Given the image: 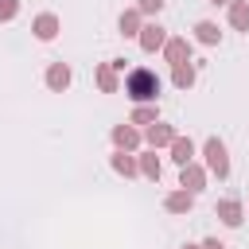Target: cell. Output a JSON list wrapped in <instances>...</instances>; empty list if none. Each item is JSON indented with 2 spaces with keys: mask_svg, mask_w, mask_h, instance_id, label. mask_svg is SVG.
Instances as JSON below:
<instances>
[{
  "mask_svg": "<svg viewBox=\"0 0 249 249\" xmlns=\"http://www.w3.org/2000/svg\"><path fill=\"white\" fill-rule=\"evenodd\" d=\"M179 183H183V191H202V183H206V175H202V167H195V163H183V175H179Z\"/></svg>",
  "mask_w": 249,
  "mask_h": 249,
  "instance_id": "8992f818",
  "label": "cell"
},
{
  "mask_svg": "<svg viewBox=\"0 0 249 249\" xmlns=\"http://www.w3.org/2000/svg\"><path fill=\"white\" fill-rule=\"evenodd\" d=\"M163 54H167V62H171V66H179V62H187L191 43H187V39H167V43H163Z\"/></svg>",
  "mask_w": 249,
  "mask_h": 249,
  "instance_id": "5b68a950",
  "label": "cell"
},
{
  "mask_svg": "<svg viewBox=\"0 0 249 249\" xmlns=\"http://www.w3.org/2000/svg\"><path fill=\"white\" fill-rule=\"evenodd\" d=\"M171 140H175V132H171L167 124H160V121H156V124L148 128V144H152V148H160V144H171Z\"/></svg>",
  "mask_w": 249,
  "mask_h": 249,
  "instance_id": "4fadbf2b",
  "label": "cell"
},
{
  "mask_svg": "<svg viewBox=\"0 0 249 249\" xmlns=\"http://www.w3.org/2000/svg\"><path fill=\"white\" fill-rule=\"evenodd\" d=\"M202 249H226V245H222L218 237H206V241H202Z\"/></svg>",
  "mask_w": 249,
  "mask_h": 249,
  "instance_id": "603a6c76",
  "label": "cell"
},
{
  "mask_svg": "<svg viewBox=\"0 0 249 249\" xmlns=\"http://www.w3.org/2000/svg\"><path fill=\"white\" fill-rule=\"evenodd\" d=\"M167 39H163V27L160 23H148V27H140V47L144 51H160Z\"/></svg>",
  "mask_w": 249,
  "mask_h": 249,
  "instance_id": "277c9868",
  "label": "cell"
},
{
  "mask_svg": "<svg viewBox=\"0 0 249 249\" xmlns=\"http://www.w3.org/2000/svg\"><path fill=\"white\" fill-rule=\"evenodd\" d=\"M140 171H144L148 179H160V160H156V152H152V156H140Z\"/></svg>",
  "mask_w": 249,
  "mask_h": 249,
  "instance_id": "ffe728a7",
  "label": "cell"
},
{
  "mask_svg": "<svg viewBox=\"0 0 249 249\" xmlns=\"http://www.w3.org/2000/svg\"><path fill=\"white\" fill-rule=\"evenodd\" d=\"M214 214H218L226 226H241V202H237V198H222Z\"/></svg>",
  "mask_w": 249,
  "mask_h": 249,
  "instance_id": "52a82bcc",
  "label": "cell"
},
{
  "mask_svg": "<svg viewBox=\"0 0 249 249\" xmlns=\"http://www.w3.org/2000/svg\"><path fill=\"white\" fill-rule=\"evenodd\" d=\"M230 23L237 31H249V0H233L230 4Z\"/></svg>",
  "mask_w": 249,
  "mask_h": 249,
  "instance_id": "30bf717a",
  "label": "cell"
},
{
  "mask_svg": "<svg viewBox=\"0 0 249 249\" xmlns=\"http://www.w3.org/2000/svg\"><path fill=\"white\" fill-rule=\"evenodd\" d=\"M171 156H175V163H179V167H183V163H191V156H195L191 136H175V140H171Z\"/></svg>",
  "mask_w": 249,
  "mask_h": 249,
  "instance_id": "9c48e42d",
  "label": "cell"
},
{
  "mask_svg": "<svg viewBox=\"0 0 249 249\" xmlns=\"http://www.w3.org/2000/svg\"><path fill=\"white\" fill-rule=\"evenodd\" d=\"M113 144H117L121 152H132V148L140 144V136H136V128H128V124H117V128H113Z\"/></svg>",
  "mask_w": 249,
  "mask_h": 249,
  "instance_id": "ba28073f",
  "label": "cell"
},
{
  "mask_svg": "<svg viewBox=\"0 0 249 249\" xmlns=\"http://www.w3.org/2000/svg\"><path fill=\"white\" fill-rule=\"evenodd\" d=\"M210 4H226V0H210Z\"/></svg>",
  "mask_w": 249,
  "mask_h": 249,
  "instance_id": "cb8c5ba5",
  "label": "cell"
},
{
  "mask_svg": "<svg viewBox=\"0 0 249 249\" xmlns=\"http://www.w3.org/2000/svg\"><path fill=\"white\" fill-rule=\"evenodd\" d=\"M47 86H51V89H66V86H70V66L54 62V66L47 70Z\"/></svg>",
  "mask_w": 249,
  "mask_h": 249,
  "instance_id": "8fae6325",
  "label": "cell"
},
{
  "mask_svg": "<svg viewBox=\"0 0 249 249\" xmlns=\"http://www.w3.org/2000/svg\"><path fill=\"white\" fill-rule=\"evenodd\" d=\"M121 35H140V12L136 8L121 16Z\"/></svg>",
  "mask_w": 249,
  "mask_h": 249,
  "instance_id": "5bb4252c",
  "label": "cell"
},
{
  "mask_svg": "<svg viewBox=\"0 0 249 249\" xmlns=\"http://www.w3.org/2000/svg\"><path fill=\"white\" fill-rule=\"evenodd\" d=\"M97 86H101L105 93L117 89V74H113V66H97Z\"/></svg>",
  "mask_w": 249,
  "mask_h": 249,
  "instance_id": "2e32d148",
  "label": "cell"
},
{
  "mask_svg": "<svg viewBox=\"0 0 249 249\" xmlns=\"http://www.w3.org/2000/svg\"><path fill=\"white\" fill-rule=\"evenodd\" d=\"M113 167H117L121 175H136V171H140V167H136V160H132V156H124V152H117V156H113Z\"/></svg>",
  "mask_w": 249,
  "mask_h": 249,
  "instance_id": "ac0fdd59",
  "label": "cell"
},
{
  "mask_svg": "<svg viewBox=\"0 0 249 249\" xmlns=\"http://www.w3.org/2000/svg\"><path fill=\"white\" fill-rule=\"evenodd\" d=\"M31 31H35V35H39V39L47 43V39H54V35H58V19H54L51 12H43V16H35V23H31Z\"/></svg>",
  "mask_w": 249,
  "mask_h": 249,
  "instance_id": "3957f363",
  "label": "cell"
},
{
  "mask_svg": "<svg viewBox=\"0 0 249 249\" xmlns=\"http://www.w3.org/2000/svg\"><path fill=\"white\" fill-rule=\"evenodd\" d=\"M171 78H175V86H179V89H187V86H191V82H195V66H187V62H179V66H175V74H171Z\"/></svg>",
  "mask_w": 249,
  "mask_h": 249,
  "instance_id": "e0dca14e",
  "label": "cell"
},
{
  "mask_svg": "<svg viewBox=\"0 0 249 249\" xmlns=\"http://www.w3.org/2000/svg\"><path fill=\"white\" fill-rule=\"evenodd\" d=\"M160 8H163V0H136V12H144V16H152Z\"/></svg>",
  "mask_w": 249,
  "mask_h": 249,
  "instance_id": "44dd1931",
  "label": "cell"
},
{
  "mask_svg": "<svg viewBox=\"0 0 249 249\" xmlns=\"http://www.w3.org/2000/svg\"><path fill=\"white\" fill-rule=\"evenodd\" d=\"M187 249H195V245H187Z\"/></svg>",
  "mask_w": 249,
  "mask_h": 249,
  "instance_id": "d4e9b609",
  "label": "cell"
},
{
  "mask_svg": "<svg viewBox=\"0 0 249 249\" xmlns=\"http://www.w3.org/2000/svg\"><path fill=\"white\" fill-rule=\"evenodd\" d=\"M132 124H156V109L152 105H136L132 109Z\"/></svg>",
  "mask_w": 249,
  "mask_h": 249,
  "instance_id": "d6986e66",
  "label": "cell"
},
{
  "mask_svg": "<svg viewBox=\"0 0 249 249\" xmlns=\"http://www.w3.org/2000/svg\"><path fill=\"white\" fill-rule=\"evenodd\" d=\"M195 35H198V43H206V47H210V43H218V35H222V31H218L210 19H202V23L195 27Z\"/></svg>",
  "mask_w": 249,
  "mask_h": 249,
  "instance_id": "9a60e30c",
  "label": "cell"
},
{
  "mask_svg": "<svg viewBox=\"0 0 249 249\" xmlns=\"http://www.w3.org/2000/svg\"><path fill=\"white\" fill-rule=\"evenodd\" d=\"M16 8H19L16 0H0V19H12V16H16Z\"/></svg>",
  "mask_w": 249,
  "mask_h": 249,
  "instance_id": "7402d4cb",
  "label": "cell"
},
{
  "mask_svg": "<svg viewBox=\"0 0 249 249\" xmlns=\"http://www.w3.org/2000/svg\"><path fill=\"white\" fill-rule=\"evenodd\" d=\"M206 167L218 175V179H226L230 175V160H226V144L218 140V136H210L206 140Z\"/></svg>",
  "mask_w": 249,
  "mask_h": 249,
  "instance_id": "7a4b0ae2",
  "label": "cell"
},
{
  "mask_svg": "<svg viewBox=\"0 0 249 249\" xmlns=\"http://www.w3.org/2000/svg\"><path fill=\"white\" fill-rule=\"evenodd\" d=\"M124 93L132 97V101H156V93H160V78L152 74V70H132L128 78H124Z\"/></svg>",
  "mask_w": 249,
  "mask_h": 249,
  "instance_id": "6da1fadb",
  "label": "cell"
},
{
  "mask_svg": "<svg viewBox=\"0 0 249 249\" xmlns=\"http://www.w3.org/2000/svg\"><path fill=\"white\" fill-rule=\"evenodd\" d=\"M191 202H195V195H191V191H175V195H167V202H163V206H167L171 214H183V210H191Z\"/></svg>",
  "mask_w": 249,
  "mask_h": 249,
  "instance_id": "7c38bea8",
  "label": "cell"
}]
</instances>
